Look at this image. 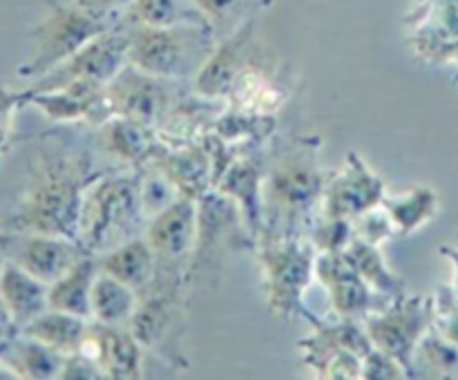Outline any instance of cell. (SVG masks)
<instances>
[{"instance_id":"b9f144b4","label":"cell","mask_w":458,"mask_h":380,"mask_svg":"<svg viewBox=\"0 0 458 380\" xmlns=\"http://www.w3.org/2000/svg\"><path fill=\"white\" fill-rule=\"evenodd\" d=\"M4 262H7V258H4V250H3V241H0V273H3V266Z\"/></svg>"},{"instance_id":"cb8c5ba5","label":"cell","mask_w":458,"mask_h":380,"mask_svg":"<svg viewBox=\"0 0 458 380\" xmlns=\"http://www.w3.org/2000/svg\"><path fill=\"white\" fill-rule=\"evenodd\" d=\"M0 298L12 311L18 329L30 325L36 316L49 308V284L22 271L12 262H4L0 273Z\"/></svg>"},{"instance_id":"f546056e","label":"cell","mask_w":458,"mask_h":380,"mask_svg":"<svg viewBox=\"0 0 458 380\" xmlns=\"http://www.w3.org/2000/svg\"><path fill=\"white\" fill-rule=\"evenodd\" d=\"M101 268V266H98ZM139 291L123 284L116 277L98 271L92 286V320L103 325H128L137 308Z\"/></svg>"},{"instance_id":"d4e9b609","label":"cell","mask_w":458,"mask_h":380,"mask_svg":"<svg viewBox=\"0 0 458 380\" xmlns=\"http://www.w3.org/2000/svg\"><path fill=\"white\" fill-rule=\"evenodd\" d=\"M98 266L107 275L132 286L134 291H143L155 277L159 259L146 237L137 235L110 249L107 253L98 255Z\"/></svg>"},{"instance_id":"8d00e7d4","label":"cell","mask_w":458,"mask_h":380,"mask_svg":"<svg viewBox=\"0 0 458 380\" xmlns=\"http://www.w3.org/2000/svg\"><path fill=\"white\" fill-rule=\"evenodd\" d=\"M360 378H365V380H398V378H407V374L396 358L387 356V353L374 347L365 358H362Z\"/></svg>"},{"instance_id":"4fadbf2b","label":"cell","mask_w":458,"mask_h":380,"mask_svg":"<svg viewBox=\"0 0 458 380\" xmlns=\"http://www.w3.org/2000/svg\"><path fill=\"white\" fill-rule=\"evenodd\" d=\"M262 61L264 58H259V47L253 36V21H244L215 45L192 79V89L215 101L231 97L242 76Z\"/></svg>"},{"instance_id":"ffe728a7","label":"cell","mask_w":458,"mask_h":380,"mask_svg":"<svg viewBox=\"0 0 458 380\" xmlns=\"http://www.w3.org/2000/svg\"><path fill=\"white\" fill-rule=\"evenodd\" d=\"M143 237L159 262L188 264L197 237V199L177 197L173 204L148 219Z\"/></svg>"},{"instance_id":"4316f807","label":"cell","mask_w":458,"mask_h":380,"mask_svg":"<svg viewBox=\"0 0 458 380\" xmlns=\"http://www.w3.org/2000/svg\"><path fill=\"white\" fill-rule=\"evenodd\" d=\"M89 322L92 320L74 316V313L47 308L40 316H36L30 325L22 326L21 334L40 340L47 347L70 356V353H76L83 347L85 338H88Z\"/></svg>"},{"instance_id":"9c48e42d","label":"cell","mask_w":458,"mask_h":380,"mask_svg":"<svg viewBox=\"0 0 458 380\" xmlns=\"http://www.w3.org/2000/svg\"><path fill=\"white\" fill-rule=\"evenodd\" d=\"M437 317V298L403 293L392 298L378 311L365 317V329L371 344L387 356L396 358L407 378H419L416 371V349L428 335Z\"/></svg>"},{"instance_id":"d6986e66","label":"cell","mask_w":458,"mask_h":380,"mask_svg":"<svg viewBox=\"0 0 458 380\" xmlns=\"http://www.w3.org/2000/svg\"><path fill=\"white\" fill-rule=\"evenodd\" d=\"M101 367L112 380H134L143 376V344L134 338L128 325L89 322L88 338L79 349Z\"/></svg>"},{"instance_id":"ab89813d","label":"cell","mask_w":458,"mask_h":380,"mask_svg":"<svg viewBox=\"0 0 458 380\" xmlns=\"http://www.w3.org/2000/svg\"><path fill=\"white\" fill-rule=\"evenodd\" d=\"M76 3L83 4L85 9H89V12L97 13V16L116 21L121 13L128 12V7L132 0H76Z\"/></svg>"},{"instance_id":"603a6c76","label":"cell","mask_w":458,"mask_h":380,"mask_svg":"<svg viewBox=\"0 0 458 380\" xmlns=\"http://www.w3.org/2000/svg\"><path fill=\"white\" fill-rule=\"evenodd\" d=\"M65 358V353L56 351L21 331L13 334L7 342L0 344V369L16 378H61Z\"/></svg>"},{"instance_id":"484cf974","label":"cell","mask_w":458,"mask_h":380,"mask_svg":"<svg viewBox=\"0 0 458 380\" xmlns=\"http://www.w3.org/2000/svg\"><path fill=\"white\" fill-rule=\"evenodd\" d=\"M97 255H83L67 273L49 284V308L92 320V286L98 275Z\"/></svg>"},{"instance_id":"d6a6232c","label":"cell","mask_w":458,"mask_h":380,"mask_svg":"<svg viewBox=\"0 0 458 380\" xmlns=\"http://www.w3.org/2000/svg\"><path fill=\"white\" fill-rule=\"evenodd\" d=\"M307 237L318 253H343L356 237V231H353L352 219L327 217L318 213L309 226Z\"/></svg>"},{"instance_id":"f1b7e54d","label":"cell","mask_w":458,"mask_h":380,"mask_svg":"<svg viewBox=\"0 0 458 380\" xmlns=\"http://www.w3.org/2000/svg\"><path fill=\"white\" fill-rule=\"evenodd\" d=\"M343 253L347 255V259L353 264V268L365 277L367 284H369L376 293L383 295L385 300H392L407 293L405 282H403L401 275H396V273L392 271V266H389L387 259H385L380 246L360 240V237H353L352 244H349Z\"/></svg>"},{"instance_id":"30bf717a","label":"cell","mask_w":458,"mask_h":380,"mask_svg":"<svg viewBox=\"0 0 458 380\" xmlns=\"http://www.w3.org/2000/svg\"><path fill=\"white\" fill-rule=\"evenodd\" d=\"M304 320L313 325V334L300 340L304 365L322 378H360L362 358L374 349L362 320L338 317V322L318 320L311 311Z\"/></svg>"},{"instance_id":"5b68a950","label":"cell","mask_w":458,"mask_h":380,"mask_svg":"<svg viewBox=\"0 0 458 380\" xmlns=\"http://www.w3.org/2000/svg\"><path fill=\"white\" fill-rule=\"evenodd\" d=\"M213 47L210 25L146 27L130 22L128 27L130 65L165 80L195 79Z\"/></svg>"},{"instance_id":"8fae6325","label":"cell","mask_w":458,"mask_h":380,"mask_svg":"<svg viewBox=\"0 0 458 380\" xmlns=\"http://www.w3.org/2000/svg\"><path fill=\"white\" fill-rule=\"evenodd\" d=\"M125 63H128V30L114 25L89 40L65 63L36 79L30 89L40 92V89L61 88V85L74 83V80H97V83L107 85L123 70Z\"/></svg>"},{"instance_id":"7a4b0ae2","label":"cell","mask_w":458,"mask_h":380,"mask_svg":"<svg viewBox=\"0 0 458 380\" xmlns=\"http://www.w3.org/2000/svg\"><path fill=\"white\" fill-rule=\"evenodd\" d=\"M322 141L304 137L291 141L271 156L264 177L262 241L304 237L320 210L327 179L320 164Z\"/></svg>"},{"instance_id":"836d02e7","label":"cell","mask_w":458,"mask_h":380,"mask_svg":"<svg viewBox=\"0 0 458 380\" xmlns=\"http://www.w3.org/2000/svg\"><path fill=\"white\" fill-rule=\"evenodd\" d=\"M27 97H30L27 89H12L7 85H0V161L12 148L16 112L27 106Z\"/></svg>"},{"instance_id":"ac0fdd59","label":"cell","mask_w":458,"mask_h":380,"mask_svg":"<svg viewBox=\"0 0 458 380\" xmlns=\"http://www.w3.org/2000/svg\"><path fill=\"white\" fill-rule=\"evenodd\" d=\"M264 177L267 165L259 156L237 155L215 183V188L240 208L242 224L253 249H258L264 232Z\"/></svg>"},{"instance_id":"e0dca14e","label":"cell","mask_w":458,"mask_h":380,"mask_svg":"<svg viewBox=\"0 0 458 380\" xmlns=\"http://www.w3.org/2000/svg\"><path fill=\"white\" fill-rule=\"evenodd\" d=\"M316 277L329 291L331 307L335 316L349 317V320H365L369 313L378 311L376 293L365 277L353 268L344 253H318L316 258Z\"/></svg>"},{"instance_id":"f35d334b","label":"cell","mask_w":458,"mask_h":380,"mask_svg":"<svg viewBox=\"0 0 458 380\" xmlns=\"http://www.w3.org/2000/svg\"><path fill=\"white\" fill-rule=\"evenodd\" d=\"M63 380H97L106 378L101 371V367L92 360L89 356H85L83 351L70 353L65 358V367H63Z\"/></svg>"},{"instance_id":"7402d4cb","label":"cell","mask_w":458,"mask_h":380,"mask_svg":"<svg viewBox=\"0 0 458 380\" xmlns=\"http://www.w3.org/2000/svg\"><path fill=\"white\" fill-rule=\"evenodd\" d=\"M97 139L103 152L137 170L146 168L164 148L159 130L116 114L97 125Z\"/></svg>"},{"instance_id":"277c9868","label":"cell","mask_w":458,"mask_h":380,"mask_svg":"<svg viewBox=\"0 0 458 380\" xmlns=\"http://www.w3.org/2000/svg\"><path fill=\"white\" fill-rule=\"evenodd\" d=\"M148 224L139 197L137 174L103 173L88 188L79 219V244L88 255H103L114 246L143 235Z\"/></svg>"},{"instance_id":"52a82bcc","label":"cell","mask_w":458,"mask_h":380,"mask_svg":"<svg viewBox=\"0 0 458 380\" xmlns=\"http://www.w3.org/2000/svg\"><path fill=\"white\" fill-rule=\"evenodd\" d=\"M114 25L116 21L97 16L76 0H72V3L54 0V3H49V9L40 25L31 31L34 56L25 65L18 67V76L40 79L54 67L65 63L70 56H74L89 40Z\"/></svg>"},{"instance_id":"60d3db41","label":"cell","mask_w":458,"mask_h":380,"mask_svg":"<svg viewBox=\"0 0 458 380\" xmlns=\"http://www.w3.org/2000/svg\"><path fill=\"white\" fill-rule=\"evenodd\" d=\"M18 325L13 322V316L12 311L7 308V304H4V300L0 298V344L7 342L9 338H12L13 334H18Z\"/></svg>"},{"instance_id":"4dcf8cb0","label":"cell","mask_w":458,"mask_h":380,"mask_svg":"<svg viewBox=\"0 0 458 380\" xmlns=\"http://www.w3.org/2000/svg\"><path fill=\"white\" fill-rule=\"evenodd\" d=\"M125 21L146 27L210 25L197 9L195 0H132L125 12Z\"/></svg>"},{"instance_id":"7c38bea8","label":"cell","mask_w":458,"mask_h":380,"mask_svg":"<svg viewBox=\"0 0 458 380\" xmlns=\"http://www.w3.org/2000/svg\"><path fill=\"white\" fill-rule=\"evenodd\" d=\"M170 83L174 80L159 79V76H152L125 63L123 70L106 85V97L112 114L125 116V119L159 130L170 107L179 98Z\"/></svg>"},{"instance_id":"2e32d148","label":"cell","mask_w":458,"mask_h":380,"mask_svg":"<svg viewBox=\"0 0 458 380\" xmlns=\"http://www.w3.org/2000/svg\"><path fill=\"white\" fill-rule=\"evenodd\" d=\"M27 106H34L54 123H79L88 121L94 128L112 114L106 97V85L97 80H74L61 88L31 92L27 88Z\"/></svg>"},{"instance_id":"1f68e13d","label":"cell","mask_w":458,"mask_h":380,"mask_svg":"<svg viewBox=\"0 0 458 380\" xmlns=\"http://www.w3.org/2000/svg\"><path fill=\"white\" fill-rule=\"evenodd\" d=\"M414 362L416 371L425 367V369H429V376H438V378L454 376L458 371V347L447 338H443L432 326L428 335L420 340Z\"/></svg>"},{"instance_id":"d590c367","label":"cell","mask_w":458,"mask_h":380,"mask_svg":"<svg viewBox=\"0 0 458 380\" xmlns=\"http://www.w3.org/2000/svg\"><path fill=\"white\" fill-rule=\"evenodd\" d=\"M434 329L458 347V298L454 289H441L437 295Z\"/></svg>"},{"instance_id":"3957f363","label":"cell","mask_w":458,"mask_h":380,"mask_svg":"<svg viewBox=\"0 0 458 380\" xmlns=\"http://www.w3.org/2000/svg\"><path fill=\"white\" fill-rule=\"evenodd\" d=\"M186 289L188 264L159 262L155 277L139 291L137 308L128 326L146 351L157 353L174 369L188 367L183 356V329H186Z\"/></svg>"},{"instance_id":"ba28073f","label":"cell","mask_w":458,"mask_h":380,"mask_svg":"<svg viewBox=\"0 0 458 380\" xmlns=\"http://www.w3.org/2000/svg\"><path fill=\"white\" fill-rule=\"evenodd\" d=\"M237 244L253 246L240 208L217 188L197 199V237L188 259V286H213L222 275L224 255Z\"/></svg>"},{"instance_id":"5bb4252c","label":"cell","mask_w":458,"mask_h":380,"mask_svg":"<svg viewBox=\"0 0 458 380\" xmlns=\"http://www.w3.org/2000/svg\"><path fill=\"white\" fill-rule=\"evenodd\" d=\"M387 195L385 179L362 159L360 152H347L343 170L329 174L318 213L327 217L356 219L383 204Z\"/></svg>"},{"instance_id":"6da1fadb","label":"cell","mask_w":458,"mask_h":380,"mask_svg":"<svg viewBox=\"0 0 458 380\" xmlns=\"http://www.w3.org/2000/svg\"><path fill=\"white\" fill-rule=\"evenodd\" d=\"M101 174L88 152L70 148L38 150L25 190L12 208L0 213V231L47 232L79 241L85 192Z\"/></svg>"},{"instance_id":"83f0119b","label":"cell","mask_w":458,"mask_h":380,"mask_svg":"<svg viewBox=\"0 0 458 380\" xmlns=\"http://www.w3.org/2000/svg\"><path fill=\"white\" fill-rule=\"evenodd\" d=\"M383 208L392 219L396 235L407 237L434 222L441 208L437 190L429 186H414L405 192L385 195Z\"/></svg>"},{"instance_id":"44dd1931","label":"cell","mask_w":458,"mask_h":380,"mask_svg":"<svg viewBox=\"0 0 458 380\" xmlns=\"http://www.w3.org/2000/svg\"><path fill=\"white\" fill-rule=\"evenodd\" d=\"M148 165L161 170L177 188L179 195L191 197V199H199L201 195L215 188L213 156H210L204 139L197 143H179V146L164 141V148Z\"/></svg>"},{"instance_id":"74e56055","label":"cell","mask_w":458,"mask_h":380,"mask_svg":"<svg viewBox=\"0 0 458 380\" xmlns=\"http://www.w3.org/2000/svg\"><path fill=\"white\" fill-rule=\"evenodd\" d=\"M255 0H195L197 9L204 13L206 21L215 27L226 25L233 16H240Z\"/></svg>"},{"instance_id":"8992f818","label":"cell","mask_w":458,"mask_h":380,"mask_svg":"<svg viewBox=\"0 0 458 380\" xmlns=\"http://www.w3.org/2000/svg\"><path fill=\"white\" fill-rule=\"evenodd\" d=\"M262 271V291L267 308L276 317H304V293L316 277L318 250L309 237L264 241L255 249Z\"/></svg>"},{"instance_id":"9a60e30c","label":"cell","mask_w":458,"mask_h":380,"mask_svg":"<svg viewBox=\"0 0 458 380\" xmlns=\"http://www.w3.org/2000/svg\"><path fill=\"white\" fill-rule=\"evenodd\" d=\"M0 241L7 262L31 273L45 284L56 282L83 255H88L83 246L72 237L47 235V232L0 231Z\"/></svg>"},{"instance_id":"e575fe53","label":"cell","mask_w":458,"mask_h":380,"mask_svg":"<svg viewBox=\"0 0 458 380\" xmlns=\"http://www.w3.org/2000/svg\"><path fill=\"white\" fill-rule=\"evenodd\" d=\"M353 231H356V237H360V240L365 241H371V244L376 246H383L385 241L396 237V228H394L392 219H389L387 210L383 208V204L367 210V213H362L360 217L353 219Z\"/></svg>"}]
</instances>
